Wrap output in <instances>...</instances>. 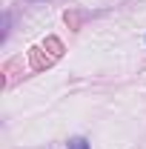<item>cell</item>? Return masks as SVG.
<instances>
[{
  "label": "cell",
  "mask_w": 146,
  "mask_h": 149,
  "mask_svg": "<svg viewBox=\"0 0 146 149\" xmlns=\"http://www.w3.org/2000/svg\"><path fill=\"white\" fill-rule=\"evenodd\" d=\"M80 20H83L80 12H66V23H69V29H80Z\"/></svg>",
  "instance_id": "obj_2"
},
{
  "label": "cell",
  "mask_w": 146,
  "mask_h": 149,
  "mask_svg": "<svg viewBox=\"0 0 146 149\" xmlns=\"http://www.w3.org/2000/svg\"><path fill=\"white\" fill-rule=\"evenodd\" d=\"M69 149H89V143H86L83 138H72V141H69Z\"/></svg>",
  "instance_id": "obj_3"
},
{
  "label": "cell",
  "mask_w": 146,
  "mask_h": 149,
  "mask_svg": "<svg viewBox=\"0 0 146 149\" xmlns=\"http://www.w3.org/2000/svg\"><path fill=\"white\" fill-rule=\"evenodd\" d=\"M60 57H63V43L55 35H49L43 40V46H32L29 49V66H32V72H43V69L55 66Z\"/></svg>",
  "instance_id": "obj_1"
}]
</instances>
